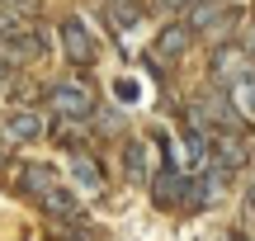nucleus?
Here are the masks:
<instances>
[{"mask_svg": "<svg viewBox=\"0 0 255 241\" xmlns=\"http://www.w3.org/2000/svg\"><path fill=\"white\" fill-rule=\"evenodd\" d=\"M0 5H9L19 19H38L43 14V0H0Z\"/></svg>", "mask_w": 255, "mask_h": 241, "instance_id": "nucleus-17", "label": "nucleus"}, {"mask_svg": "<svg viewBox=\"0 0 255 241\" xmlns=\"http://www.w3.org/2000/svg\"><path fill=\"white\" fill-rule=\"evenodd\" d=\"M71 175H76V185H85V189H90V194H100V185H104V180H100V170H95V161H90V156H71Z\"/></svg>", "mask_w": 255, "mask_h": 241, "instance_id": "nucleus-13", "label": "nucleus"}, {"mask_svg": "<svg viewBox=\"0 0 255 241\" xmlns=\"http://www.w3.org/2000/svg\"><path fill=\"white\" fill-rule=\"evenodd\" d=\"M43 47H47V33L28 28L24 38H9V43H0V62H9V66H24V62H33V57H43Z\"/></svg>", "mask_w": 255, "mask_h": 241, "instance_id": "nucleus-6", "label": "nucleus"}, {"mask_svg": "<svg viewBox=\"0 0 255 241\" xmlns=\"http://www.w3.org/2000/svg\"><path fill=\"white\" fill-rule=\"evenodd\" d=\"M62 47H66V57L71 62H95V38H90V28L81 24V19H62Z\"/></svg>", "mask_w": 255, "mask_h": 241, "instance_id": "nucleus-5", "label": "nucleus"}, {"mask_svg": "<svg viewBox=\"0 0 255 241\" xmlns=\"http://www.w3.org/2000/svg\"><path fill=\"white\" fill-rule=\"evenodd\" d=\"M156 5H161V9H184L189 0H156Z\"/></svg>", "mask_w": 255, "mask_h": 241, "instance_id": "nucleus-20", "label": "nucleus"}, {"mask_svg": "<svg viewBox=\"0 0 255 241\" xmlns=\"http://www.w3.org/2000/svg\"><path fill=\"white\" fill-rule=\"evenodd\" d=\"M95 123H100V132H119V114H109V109H100V114H95Z\"/></svg>", "mask_w": 255, "mask_h": 241, "instance_id": "nucleus-18", "label": "nucleus"}, {"mask_svg": "<svg viewBox=\"0 0 255 241\" xmlns=\"http://www.w3.org/2000/svg\"><path fill=\"white\" fill-rule=\"evenodd\" d=\"M104 19H109L114 28H132L137 24V9L132 5H109V9H104Z\"/></svg>", "mask_w": 255, "mask_h": 241, "instance_id": "nucleus-16", "label": "nucleus"}, {"mask_svg": "<svg viewBox=\"0 0 255 241\" xmlns=\"http://www.w3.org/2000/svg\"><path fill=\"white\" fill-rule=\"evenodd\" d=\"M241 52H251V57H255V19L241 28Z\"/></svg>", "mask_w": 255, "mask_h": 241, "instance_id": "nucleus-19", "label": "nucleus"}, {"mask_svg": "<svg viewBox=\"0 0 255 241\" xmlns=\"http://www.w3.org/2000/svg\"><path fill=\"white\" fill-rule=\"evenodd\" d=\"M24 189L43 199L47 189H57V180H52V170H47V166H28V170H24Z\"/></svg>", "mask_w": 255, "mask_h": 241, "instance_id": "nucleus-14", "label": "nucleus"}, {"mask_svg": "<svg viewBox=\"0 0 255 241\" xmlns=\"http://www.w3.org/2000/svg\"><path fill=\"white\" fill-rule=\"evenodd\" d=\"M232 9L222 5V0H208V5H194V19H189V28L199 33V28H208V24H218V19H227Z\"/></svg>", "mask_w": 255, "mask_h": 241, "instance_id": "nucleus-12", "label": "nucleus"}, {"mask_svg": "<svg viewBox=\"0 0 255 241\" xmlns=\"http://www.w3.org/2000/svg\"><path fill=\"white\" fill-rule=\"evenodd\" d=\"M47 109H52L57 119H85V114L95 109V100H90V85L57 81L52 90H47Z\"/></svg>", "mask_w": 255, "mask_h": 241, "instance_id": "nucleus-2", "label": "nucleus"}, {"mask_svg": "<svg viewBox=\"0 0 255 241\" xmlns=\"http://www.w3.org/2000/svg\"><path fill=\"white\" fill-rule=\"evenodd\" d=\"M28 33V19H19L14 9L0 5V43H9V38H24Z\"/></svg>", "mask_w": 255, "mask_h": 241, "instance_id": "nucleus-15", "label": "nucleus"}, {"mask_svg": "<svg viewBox=\"0 0 255 241\" xmlns=\"http://www.w3.org/2000/svg\"><path fill=\"white\" fill-rule=\"evenodd\" d=\"M232 104L241 109V119H255V71H246L241 81H232Z\"/></svg>", "mask_w": 255, "mask_h": 241, "instance_id": "nucleus-10", "label": "nucleus"}, {"mask_svg": "<svg viewBox=\"0 0 255 241\" xmlns=\"http://www.w3.org/2000/svg\"><path fill=\"white\" fill-rule=\"evenodd\" d=\"M213 161H218L222 170H237V166L251 161V147L241 137H232V132H218V137H213Z\"/></svg>", "mask_w": 255, "mask_h": 241, "instance_id": "nucleus-8", "label": "nucleus"}, {"mask_svg": "<svg viewBox=\"0 0 255 241\" xmlns=\"http://www.w3.org/2000/svg\"><path fill=\"white\" fill-rule=\"evenodd\" d=\"M189 43H194V28H189V24H170V28H161V38H156V52H151V71H161V66L180 62Z\"/></svg>", "mask_w": 255, "mask_h": 241, "instance_id": "nucleus-3", "label": "nucleus"}, {"mask_svg": "<svg viewBox=\"0 0 255 241\" xmlns=\"http://www.w3.org/2000/svg\"><path fill=\"white\" fill-rule=\"evenodd\" d=\"M184 185H189V180L175 166H165V170H156V180H151V199L161 208H175V204H184Z\"/></svg>", "mask_w": 255, "mask_h": 241, "instance_id": "nucleus-7", "label": "nucleus"}, {"mask_svg": "<svg viewBox=\"0 0 255 241\" xmlns=\"http://www.w3.org/2000/svg\"><path fill=\"white\" fill-rule=\"evenodd\" d=\"M189 119H194V128H203V123H218L222 132H237L241 123V109L232 104V95H222V90H208V95H199V100L189 104Z\"/></svg>", "mask_w": 255, "mask_h": 241, "instance_id": "nucleus-1", "label": "nucleus"}, {"mask_svg": "<svg viewBox=\"0 0 255 241\" xmlns=\"http://www.w3.org/2000/svg\"><path fill=\"white\" fill-rule=\"evenodd\" d=\"M123 175L128 180H146V142H137V137L123 142Z\"/></svg>", "mask_w": 255, "mask_h": 241, "instance_id": "nucleus-9", "label": "nucleus"}, {"mask_svg": "<svg viewBox=\"0 0 255 241\" xmlns=\"http://www.w3.org/2000/svg\"><path fill=\"white\" fill-rule=\"evenodd\" d=\"M38 204H43L52 218H81V204H76V199L66 194V189H47V194L38 199Z\"/></svg>", "mask_w": 255, "mask_h": 241, "instance_id": "nucleus-11", "label": "nucleus"}, {"mask_svg": "<svg viewBox=\"0 0 255 241\" xmlns=\"http://www.w3.org/2000/svg\"><path fill=\"white\" fill-rule=\"evenodd\" d=\"M43 114L38 109H9L5 114V123H0V132H5L9 142H33V137H43Z\"/></svg>", "mask_w": 255, "mask_h": 241, "instance_id": "nucleus-4", "label": "nucleus"}, {"mask_svg": "<svg viewBox=\"0 0 255 241\" xmlns=\"http://www.w3.org/2000/svg\"><path fill=\"white\" fill-rule=\"evenodd\" d=\"M237 241H251V237H237Z\"/></svg>", "mask_w": 255, "mask_h": 241, "instance_id": "nucleus-22", "label": "nucleus"}, {"mask_svg": "<svg viewBox=\"0 0 255 241\" xmlns=\"http://www.w3.org/2000/svg\"><path fill=\"white\" fill-rule=\"evenodd\" d=\"M246 208H251V218H255V180H251V189H246Z\"/></svg>", "mask_w": 255, "mask_h": 241, "instance_id": "nucleus-21", "label": "nucleus"}]
</instances>
